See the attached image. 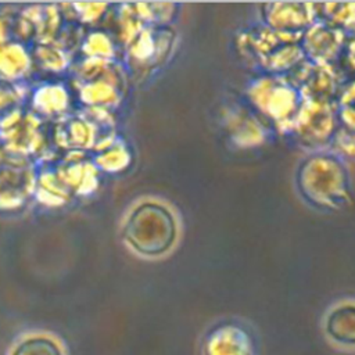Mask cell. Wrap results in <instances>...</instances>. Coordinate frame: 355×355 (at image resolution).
Wrapping results in <instances>:
<instances>
[{
  "mask_svg": "<svg viewBox=\"0 0 355 355\" xmlns=\"http://www.w3.org/2000/svg\"><path fill=\"white\" fill-rule=\"evenodd\" d=\"M178 233L173 214L161 202L146 201L130 211L123 225V239L143 255H161L175 243Z\"/></svg>",
  "mask_w": 355,
  "mask_h": 355,
  "instance_id": "obj_1",
  "label": "cell"
},
{
  "mask_svg": "<svg viewBox=\"0 0 355 355\" xmlns=\"http://www.w3.org/2000/svg\"><path fill=\"white\" fill-rule=\"evenodd\" d=\"M73 86L89 108L111 111L123 100L125 78L114 60L85 58L73 69Z\"/></svg>",
  "mask_w": 355,
  "mask_h": 355,
  "instance_id": "obj_2",
  "label": "cell"
},
{
  "mask_svg": "<svg viewBox=\"0 0 355 355\" xmlns=\"http://www.w3.org/2000/svg\"><path fill=\"white\" fill-rule=\"evenodd\" d=\"M37 171L31 158L0 147V211H15L35 196Z\"/></svg>",
  "mask_w": 355,
  "mask_h": 355,
  "instance_id": "obj_3",
  "label": "cell"
},
{
  "mask_svg": "<svg viewBox=\"0 0 355 355\" xmlns=\"http://www.w3.org/2000/svg\"><path fill=\"white\" fill-rule=\"evenodd\" d=\"M43 121L33 111L18 108L0 119V147L8 153L33 157L46 147Z\"/></svg>",
  "mask_w": 355,
  "mask_h": 355,
  "instance_id": "obj_4",
  "label": "cell"
},
{
  "mask_svg": "<svg viewBox=\"0 0 355 355\" xmlns=\"http://www.w3.org/2000/svg\"><path fill=\"white\" fill-rule=\"evenodd\" d=\"M15 35L37 44L55 43L62 31V11L57 6H31L21 11L14 24Z\"/></svg>",
  "mask_w": 355,
  "mask_h": 355,
  "instance_id": "obj_5",
  "label": "cell"
},
{
  "mask_svg": "<svg viewBox=\"0 0 355 355\" xmlns=\"http://www.w3.org/2000/svg\"><path fill=\"white\" fill-rule=\"evenodd\" d=\"M101 128L103 126L94 122L87 112L85 115L61 116L54 125L53 140L60 148L65 150L67 153L93 150L100 140L112 136V135L110 136L103 135ZM104 130L114 132L108 129H104Z\"/></svg>",
  "mask_w": 355,
  "mask_h": 355,
  "instance_id": "obj_6",
  "label": "cell"
},
{
  "mask_svg": "<svg viewBox=\"0 0 355 355\" xmlns=\"http://www.w3.org/2000/svg\"><path fill=\"white\" fill-rule=\"evenodd\" d=\"M175 33L166 26H146L137 37L128 44V55L140 68H154L162 64L173 46Z\"/></svg>",
  "mask_w": 355,
  "mask_h": 355,
  "instance_id": "obj_7",
  "label": "cell"
},
{
  "mask_svg": "<svg viewBox=\"0 0 355 355\" xmlns=\"http://www.w3.org/2000/svg\"><path fill=\"white\" fill-rule=\"evenodd\" d=\"M54 169L72 194L89 196L98 187L100 171L85 151H68Z\"/></svg>",
  "mask_w": 355,
  "mask_h": 355,
  "instance_id": "obj_8",
  "label": "cell"
},
{
  "mask_svg": "<svg viewBox=\"0 0 355 355\" xmlns=\"http://www.w3.org/2000/svg\"><path fill=\"white\" fill-rule=\"evenodd\" d=\"M93 151V161L101 172L119 173L128 169L132 162V153L129 147L116 135L100 140Z\"/></svg>",
  "mask_w": 355,
  "mask_h": 355,
  "instance_id": "obj_9",
  "label": "cell"
},
{
  "mask_svg": "<svg viewBox=\"0 0 355 355\" xmlns=\"http://www.w3.org/2000/svg\"><path fill=\"white\" fill-rule=\"evenodd\" d=\"M32 55L18 42H7L0 46V80L14 83L26 76L32 68Z\"/></svg>",
  "mask_w": 355,
  "mask_h": 355,
  "instance_id": "obj_10",
  "label": "cell"
},
{
  "mask_svg": "<svg viewBox=\"0 0 355 355\" xmlns=\"http://www.w3.org/2000/svg\"><path fill=\"white\" fill-rule=\"evenodd\" d=\"M69 108V93L60 83H47L32 96V111L39 116H64Z\"/></svg>",
  "mask_w": 355,
  "mask_h": 355,
  "instance_id": "obj_11",
  "label": "cell"
},
{
  "mask_svg": "<svg viewBox=\"0 0 355 355\" xmlns=\"http://www.w3.org/2000/svg\"><path fill=\"white\" fill-rule=\"evenodd\" d=\"M72 196V191L61 180L54 168L42 169L39 172L35 189V197L37 202L46 207L57 208L68 204Z\"/></svg>",
  "mask_w": 355,
  "mask_h": 355,
  "instance_id": "obj_12",
  "label": "cell"
},
{
  "mask_svg": "<svg viewBox=\"0 0 355 355\" xmlns=\"http://www.w3.org/2000/svg\"><path fill=\"white\" fill-rule=\"evenodd\" d=\"M32 58L42 69L49 72H62L71 62L68 51L55 43L36 44Z\"/></svg>",
  "mask_w": 355,
  "mask_h": 355,
  "instance_id": "obj_13",
  "label": "cell"
},
{
  "mask_svg": "<svg viewBox=\"0 0 355 355\" xmlns=\"http://www.w3.org/2000/svg\"><path fill=\"white\" fill-rule=\"evenodd\" d=\"M116 26L121 40L128 46L146 28V22L139 15L135 4H123L116 12Z\"/></svg>",
  "mask_w": 355,
  "mask_h": 355,
  "instance_id": "obj_14",
  "label": "cell"
},
{
  "mask_svg": "<svg viewBox=\"0 0 355 355\" xmlns=\"http://www.w3.org/2000/svg\"><path fill=\"white\" fill-rule=\"evenodd\" d=\"M82 53L86 58L114 60L115 46L104 32H92L82 42Z\"/></svg>",
  "mask_w": 355,
  "mask_h": 355,
  "instance_id": "obj_15",
  "label": "cell"
},
{
  "mask_svg": "<svg viewBox=\"0 0 355 355\" xmlns=\"http://www.w3.org/2000/svg\"><path fill=\"white\" fill-rule=\"evenodd\" d=\"M135 7L141 19L150 26H165L175 14V4L169 3H140Z\"/></svg>",
  "mask_w": 355,
  "mask_h": 355,
  "instance_id": "obj_16",
  "label": "cell"
},
{
  "mask_svg": "<svg viewBox=\"0 0 355 355\" xmlns=\"http://www.w3.org/2000/svg\"><path fill=\"white\" fill-rule=\"evenodd\" d=\"M24 93L19 86L11 82L0 80V119L7 114L21 108Z\"/></svg>",
  "mask_w": 355,
  "mask_h": 355,
  "instance_id": "obj_17",
  "label": "cell"
},
{
  "mask_svg": "<svg viewBox=\"0 0 355 355\" xmlns=\"http://www.w3.org/2000/svg\"><path fill=\"white\" fill-rule=\"evenodd\" d=\"M12 355H61V352L51 340L36 337L19 344Z\"/></svg>",
  "mask_w": 355,
  "mask_h": 355,
  "instance_id": "obj_18",
  "label": "cell"
},
{
  "mask_svg": "<svg viewBox=\"0 0 355 355\" xmlns=\"http://www.w3.org/2000/svg\"><path fill=\"white\" fill-rule=\"evenodd\" d=\"M71 7L73 8V14L83 24L97 21L107 10V4L104 3H73Z\"/></svg>",
  "mask_w": 355,
  "mask_h": 355,
  "instance_id": "obj_19",
  "label": "cell"
},
{
  "mask_svg": "<svg viewBox=\"0 0 355 355\" xmlns=\"http://www.w3.org/2000/svg\"><path fill=\"white\" fill-rule=\"evenodd\" d=\"M7 39H8V24L3 17H0V46L7 43L8 42Z\"/></svg>",
  "mask_w": 355,
  "mask_h": 355,
  "instance_id": "obj_20",
  "label": "cell"
}]
</instances>
